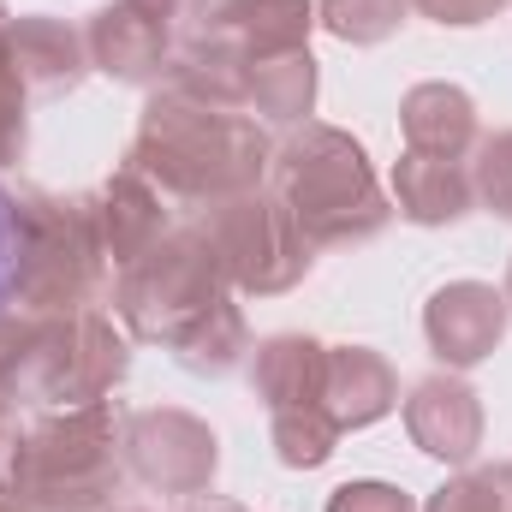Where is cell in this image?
Masks as SVG:
<instances>
[{
  "mask_svg": "<svg viewBox=\"0 0 512 512\" xmlns=\"http://www.w3.org/2000/svg\"><path fill=\"white\" fill-rule=\"evenodd\" d=\"M114 512H143V507H114Z\"/></svg>",
  "mask_w": 512,
  "mask_h": 512,
  "instance_id": "obj_34",
  "label": "cell"
},
{
  "mask_svg": "<svg viewBox=\"0 0 512 512\" xmlns=\"http://www.w3.org/2000/svg\"><path fill=\"white\" fill-rule=\"evenodd\" d=\"M501 292H507V304H512V262H507V286H501Z\"/></svg>",
  "mask_w": 512,
  "mask_h": 512,
  "instance_id": "obj_33",
  "label": "cell"
},
{
  "mask_svg": "<svg viewBox=\"0 0 512 512\" xmlns=\"http://www.w3.org/2000/svg\"><path fill=\"white\" fill-rule=\"evenodd\" d=\"M328 512H417V501H411L399 483L358 477V483H340V489L328 495Z\"/></svg>",
  "mask_w": 512,
  "mask_h": 512,
  "instance_id": "obj_26",
  "label": "cell"
},
{
  "mask_svg": "<svg viewBox=\"0 0 512 512\" xmlns=\"http://www.w3.org/2000/svg\"><path fill=\"white\" fill-rule=\"evenodd\" d=\"M322 405L328 417L346 429H370L399 405V376L382 352L370 346H328V382H322Z\"/></svg>",
  "mask_w": 512,
  "mask_h": 512,
  "instance_id": "obj_17",
  "label": "cell"
},
{
  "mask_svg": "<svg viewBox=\"0 0 512 512\" xmlns=\"http://www.w3.org/2000/svg\"><path fill=\"white\" fill-rule=\"evenodd\" d=\"M423 512H501V507H495L483 471H459V477H447V483L429 495V507Z\"/></svg>",
  "mask_w": 512,
  "mask_h": 512,
  "instance_id": "obj_28",
  "label": "cell"
},
{
  "mask_svg": "<svg viewBox=\"0 0 512 512\" xmlns=\"http://www.w3.org/2000/svg\"><path fill=\"white\" fill-rule=\"evenodd\" d=\"M507 322H512L507 292H495L489 280H447L423 304V340L441 358V370L489 364L507 340Z\"/></svg>",
  "mask_w": 512,
  "mask_h": 512,
  "instance_id": "obj_9",
  "label": "cell"
},
{
  "mask_svg": "<svg viewBox=\"0 0 512 512\" xmlns=\"http://www.w3.org/2000/svg\"><path fill=\"white\" fill-rule=\"evenodd\" d=\"M227 274L221 256L203 239L197 221H179L155 251H143L131 268L114 274V316L131 340L143 346H173L203 310H215L227 298Z\"/></svg>",
  "mask_w": 512,
  "mask_h": 512,
  "instance_id": "obj_5",
  "label": "cell"
},
{
  "mask_svg": "<svg viewBox=\"0 0 512 512\" xmlns=\"http://www.w3.org/2000/svg\"><path fill=\"white\" fill-rule=\"evenodd\" d=\"M96 197V221H102V245H108V262H114V274L131 268L143 251H155L185 215L155 191V179L149 173H137L131 161H120L114 173H108V185L102 191H90Z\"/></svg>",
  "mask_w": 512,
  "mask_h": 512,
  "instance_id": "obj_13",
  "label": "cell"
},
{
  "mask_svg": "<svg viewBox=\"0 0 512 512\" xmlns=\"http://www.w3.org/2000/svg\"><path fill=\"white\" fill-rule=\"evenodd\" d=\"M126 161L155 179V191L179 215H203V209L233 203L268 179L274 143L239 108H215V102L185 96L179 84H155L143 114H137V137H131Z\"/></svg>",
  "mask_w": 512,
  "mask_h": 512,
  "instance_id": "obj_1",
  "label": "cell"
},
{
  "mask_svg": "<svg viewBox=\"0 0 512 512\" xmlns=\"http://www.w3.org/2000/svg\"><path fill=\"white\" fill-rule=\"evenodd\" d=\"M316 84H322V72H316L310 48L251 60V114H262L268 126H304L316 114Z\"/></svg>",
  "mask_w": 512,
  "mask_h": 512,
  "instance_id": "obj_20",
  "label": "cell"
},
{
  "mask_svg": "<svg viewBox=\"0 0 512 512\" xmlns=\"http://www.w3.org/2000/svg\"><path fill=\"white\" fill-rule=\"evenodd\" d=\"M471 185H477V209H489L495 221H512V126L477 137Z\"/></svg>",
  "mask_w": 512,
  "mask_h": 512,
  "instance_id": "obj_23",
  "label": "cell"
},
{
  "mask_svg": "<svg viewBox=\"0 0 512 512\" xmlns=\"http://www.w3.org/2000/svg\"><path fill=\"white\" fill-rule=\"evenodd\" d=\"M405 18H411V0H316V24L352 48H376L399 36Z\"/></svg>",
  "mask_w": 512,
  "mask_h": 512,
  "instance_id": "obj_22",
  "label": "cell"
},
{
  "mask_svg": "<svg viewBox=\"0 0 512 512\" xmlns=\"http://www.w3.org/2000/svg\"><path fill=\"white\" fill-rule=\"evenodd\" d=\"M507 0H411V12L435 18V24H453V30H471V24H489Z\"/></svg>",
  "mask_w": 512,
  "mask_h": 512,
  "instance_id": "obj_29",
  "label": "cell"
},
{
  "mask_svg": "<svg viewBox=\"0 0 512 512\" xmlns=\"http://www.w3.org/2000/svg\"><path fill=\"white\" fill-rule=\"evenodd\" d=\"M120 453H126V471L155 495H209L221 471V435L197 411H179V405L131 411Z\"/></svg>",
  "mask_w": 512,
  "mask_h": 512,
  "instance_id": "obj_8",
  "label": "cell"
},
{
  "mask_svg": "<svg viewBox=\"0 0 512 512\" xmlns=\"http://www.w3.org/2000/svg\"><path fill=\"white\" fill-rule=\"evenodd\" d=\"M12 280H18V203L0 185V316L12 310Z\"/></svg>",
  "mask_w": 512,
  "mask_h": 512,
  "instance_id": "obj_30",
  "label": "cell"
},
{
  "mask_svg": "<svg viewBox=\"0 0 512 512\" xmlns=\"http://www.w3.org/2000/svg\"><path fill=\"white\" fill-rule=\"evenodd\" d=\"M268 179H274L268 191L286 203V215L298 221V233L316 251L370 245L399 215L376 179V167H370V155H364V143L340 126H322V120L292 126V137L274 149Z\"/></svg>",
  "mask_w": 512,
  "mask_h": 512,
  "instance_id": "obj_2",
  "label": "cell"
},
{
  "mask_svg": "<svg viewBox=\"0 0 512 512\" xmlns=\"http://www.w3.org/2000/svg\"><path fill=\"white\" fill-rule=\"evenodd\" d=\"M131 6H143L179 48H185V42L209 24V12H215V0H131Z\"/></svg>",
  "mask_w": 512,
  "mask_h": 512,
  "instance_id": "obj_27",
  "label": "cell"
},
{
  "mask_svg": "<svg viewBox=\"0 0 512 512\" xmlns=\"http://www.w3.org/2000/svg\"><path fill=\"white\" fill-rule=\"evenodd\" d=\"M6 54H12V72L24 84L30 102H60L72 96L96 66H90V42L78 24L54 18V12H24L6 24Z\"/></svg>",
  "mask_w": 512,
  "mask_h": 512,
  "instance_id": "obj_12",
  "label": "cell"
},
{
  "mask_svg": "<svg viewBox=\"0 0 512 512\" xmlns=\"http://www.w3.org/2000/svg\"><path fill=\"white\" fill-rule=\"evenodd\" d=\"M393 209H399L411 227H453V221H465V215L477 209L471 161L399 149V161H393Z\"/></svg>",
  "mask_w": 512,
  "mask_h": 512,
  "instance_id": "obj_14",
  "label": "cell"
},
{
  "mask_svg": "<svg viewBox=\"0 0 512 512\" xmlns=\"http://www.w3.org/2000/svg\"><path fill=\"white\" fill-rule=\"evenodd\" d=\"M328 382V346L310 334H268L251 358V387L268 411H292V405H322Z\"/></svg>",
  "mask_w": 512,
  "mask_h": 512,
  "instance_id": "obj_18",
  "label": "cell"
},
{
  "mask_svg": "<svg viewBox=\"0 0 512 512\" xmlns=\"http://www.w3.org/2000/svg\"><path fill=\"white\" fill-rule=\"evenodd\" d=\"M24 334H30V316L24 310H6L0 316V465H6V447L18 441V352H24Z\"/></svg>",
  "mask_w": 512,
  "mask_h": 512,
  "instance_id": "obj_25",
  "label": "cell"
},
{
  "mask_svg": "<svg viewBox=\"0 0 512 512\" xmlns=\"http://www.w3.org/2000/svg\"><path fill=\"white\" fill-rule=\"evenodd\" d=\"M167 352H173L179 370H191V376H209V382L233 376V370L245 364V352H251V322H245L239 292H227L215 310H203Z\"/></svg>",
  "mask_w": 512,
  "mask_h": 512,
  "instance_id": "obj_19",
  "label": "cell"
},
{
  "mask_svg": "<svg viewBox=\"0 0 512 512\" xmlns=\"http://www.w3.org/2000/svg\"><path fill=\"white\" fill-rule=\"evenodd\" d=\"M191 221L215 245L227 286L245 292V298H280V292H292L310 274V262H316V245L298 233V221L286 215V203L268 185H256V191L233 197V203H215V209H203Z\"/></svg>",
  "mask_w": 512,
  "mask_h": 512,
  "instance_id": "obj_7",
  "label": "cell"
},
{
  "mask_svg": "<svg viewBox=\"0 0 512 512\" xmlns=\"http://www.w3.org/2000/svg\"><path fill=\"white\" fill-rule=\"evenodd\" d=\"M227 48L251 60L268 54H286V48H310V30H316V0H215L209 24Z\"/></svg>",
  "mask_w": 512,
  "mask_h": 512,
  "instance_id": "obj_16",
  "label": "cell"
},
{
  "mask_svg": "<svg viewBox=\"0 0 512 512\" xmlns=\"http://www.w3.org/2000/svg\"><path fill=\"white\" fill-rule=\"evenodd\" d=\"M131 370V334L114 328L102 310H60L30 316L24 352H18V399L30 411H66L96 405Z\"/></svg>",
  "mask_w": 512,
  "mask_h": 512,
  "instance_id": "obj_6",
  "label": "cell"
},
{
  "mask_svg": "<svg viewBox=\"0 0 512 512\" xmlns=\"http://www.w3.org/2000/svg\"><path fill=\"white\" fill-rule=\"evenodd\" d=\"M268 441L286 471H316L334 459L340 423L328 417V405H292V411H268Z\"/></svg>",
  "mask_w": 512,
  "mask_h": 512,
  "instance_id": "obj_21",
  "label": "cell"
},
{
  "mask_svg": "<svg viewBox=\"0 0 512 512\" xmlns=\"http://www.w3.org/2000/svg\"><path fill=\"white\" fill-rule=\"evenodd\" d=\"M18 280L12 310L24 316H60V310H96L114 262L102 245L96 197H60L42 185H18Z\"/></svg>",
  "mask_w": 512,
  "mask_h": 512,
  "instance_id": "obj_4",
  "label": "cell"
},
{
  "mask_svg": "<svg viewBox=\"0 0 512 512\" xmlns=\"http://www.w3.org/2000/svg\"><path fill=\"white\" fill-rule=\"evenodd\" d=\"M120 435L126 417L108 399L36 411L6 447V495L24 512H114L126 483Z\"/></svg>",
  "mask_w": 512,
  "mask_h": 512,
  "instance_id": "obj_3",
  "label": "cell"
},
{
  "mask_svg": "<svg viewBox=\"0 0 512 512\" xmlns=\"http://www.w3.org/2000/svg\"><path fill=\"white\" fill-rule=\"evenodd\" d=\"M483 483H489L495 507H501V512H512V459H501V465H483Z\"/></svg>",
  "mask_w": 512,
  "mask_h": 512,
  "instance_id": "obj_31",
  "label": "cell"
},
{
  "mask_svg": "<svg viewBox=\"0 0 512 512\" xmlns=\"http://www.w3.org/2000/svg\"><path fill=\"white\" fill-rule=\"evenodd\" d=\"M84 42H90V66L114 84H149L155 90L173 78V60H179V42L131 0H108L102 12H90Z\"/></svg>",
  "mask_w": 512,
  "mask_h": 512,
  "instance_id": "obj_10",
  "label": "cell"
},
{
  "mask_svg": "<svg viewBox=\"0 0 512 512\" xmlns=\"http://www.w3.org/2000/svg\"><path fill=\"white\" fill-rule=\"evenodd\" d=\"M191 512H251V507H239V501H197Z\"/></svg>",
  "mask_w": 512,
  "mask_h": 512,
  "instance_id": "obj_32",
  "label": "cell"
},
{
  "mask_svg": "<svg viewBox=\"0 0 512 512\" xmlns=\"http://www.w3.org/2000/svg\"><path fill=\"white\" fill-rule=\"evenodd\" d=\"M405 435L417 453L441 459V465H471L483 447V399L459 370L423 376L405 393Z\"/></svg>",
  "mask_w": 512,
  "mask_h": 512,
  "instance_id": "obj_11",
  "label": "cell"
},
{
  "mask_svg": "<svg viewBox=\"0 0 512 512\" xmlns=\"http://www.w3.org/2000/svg\"><path fill=\"white\" fill-rule=\"evenodd\" d=\"M6 0H0V167H18L24 161V143H30V96L12 72V54H6Z\"/></svg>",
  "mask_w": 512,
  "mask_h": 512,
  "instance_id": "obj_24",
  "label": "cell"
},
{
  "mask_svg": "<svg viewBox=\"0 0 512 512\" xmlns=\"http://www.w3.org/2000/svg\"><path fill=\"white\" fill-rule=\"evenodd\" d=\"M399 137L417 155L465 161L477 149V137H483V120H477V102L459 84L435 78V84H411L405 90V102H399Z\"/></svg>",
  "mask_w": 512,
  "mask_h": 512,
  "instance_id": "obj_15",
  "label": "cell"
}]
</instances>
